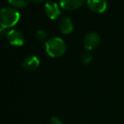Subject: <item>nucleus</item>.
<instances>
[{
    "label": "nucleus",
    "mask_w": 124,
    "mask_h": 124,
    "mask_svg": "<svg viewBox=\"0 0 124 124\" xmlns=\"http://www.w3.org/2000/svg\"><path fill=\"white\" fill-rule=\"evenodd\" d=\"M20 14L15 8L5 7L0 9V26L10 30L20 21Z\"/></svg>",
    "instance_id": "f257e3e1"
},
{
    "label": "nucleus",
    "mask_w": 124,
    "mask_h": 124,
    "mask_svg": "<svg viewBox=\"0 0 124 124\" xmlns=\"http://www.w3.org/2000/svg\"><path fill=\"white\" fill-rule=\"evenodd\" d=\"M46 51L52 57H59L66 52V44L60 37H52L46 41Z\"/></svg>",
    "instance_id": "f03ea898"
},
{
    "label": "nucleus",
    "mask_w": 124,
    "mask_h": 124,
    "mask_svg": "<svg viewBox=\"0 0 124 124\" xmlns=\"http://www.w3.org/2000/svg\"><path fill=\"white\" fill-rule=\"evenodd\" d=\"M101 42V37L99 34L96 32H89L85 36L83 39V45L86 51H91L96 48Z\"/></svg>",
    "instance_id": "7ed1b4c3"
},
{
    "label": "nucleus",
    "mask_w": 124,
    "mask_h": 124,
    "mask_svg": "<svg viewBox=\"0 0 124 124\" xmlns=\"http://www.w3.org/2000/svg\"><path fill=\"white\" fill-rule=\"evenodd\" d=\"M6 39L9 42L10 45L15 46H21L25 42V38L20 31L15 29H10L6 36Z\"/></svg>",
    "instance_id": "20e7f679"
},
{
    "label": "nucleus",
    "mask_w": 124,
    "mask_h": 124,
    "mask_svg": "<svg viewBox=\"0 0 124 124\" xmlns=\"http://www.w3.org/2000/svg\"><path fill=\"white\" fill-rule=\"evenodd\" d=\"M87 6L92 12L102 14L107 9L106 0H87Z\"/></svg>",
    "instance_id": "39448f33"
},
{
    "label": "nucleus",
    "mask_w": 124,
    "mask_h": 124,
    "mask_svg": "<svg viewBox=\"0 0 124 124\" xmlns=\"http://www.w3.org/2000/svg\"><path fill=\"white\" fill-rule=\"evenodd\" d=\"M45 12L46 15L51 20H56L59 17L61 14L60 7L58 6L57 3L53 1H48L45 3Z\"/></svg>",
    "instance_id": "423d86ee"
},
{
    "label": "nucleus",
    "mask_w": 124,
    "mask_h": 124,
    "mask_svg": "<svg viewBox=\"0 0 124 124\" xmlns=\"http://www.w3.org/2000/svg\"><path fill=\"white\" fill-rule=\"evenodd\" d=\"M85 0H59V4L65 10H75L82 6Z\"/></svg>",
    "instance_id": "0eeeda50"
},
{
    "label": "nucleus",
    "mask_w": 124,
    "mask_h": 124,
    "mask_svg": "<svg viewBox=\"0 0 124 124\" xmlns=\"http://www.w3.org/2000/svg\"><path fill=\"white\" fill-rule=\"evenodd\" d=\"M40 60L36 56L31 55L25 58L23 62V68L27 71H34L39 67Z\"/></svg>",
    "instance_id": "6e6552de"
},
{
    "label": "nucleus",
    "mask_w": 124,
    "mask_h": 124,
    "mask_svg": "<svg viewBox=\"0 0 124 124\" xmlns=\"http://www.w3.org/2000/svg\"><path fill=\"white\" fill-rule=\"evenodd\" d=\"M74 24L73 21L71 20L70 18L66 17L61 20V21L59 22V30H60L61 33L64 35H69L74 31Z\"/></svg>",
    "instance_id": "1a4fd4ad"
},
{
    "label": "nucleus",
    "mask_w": 124,
    "mask_h": 124,
    "mask_svg": "<svg viewBox=\"0 0 124 124\" xmlns=\"http://www.w3.org/2000/svg\"><path fill=\"white\" fill-rule=\"evenodd\" d=\"M31 0H8V3L12 5L13 7L17 8H25L29 4Z\"/></svg>",
    "instance_id": "9d476101"
},
{
    "label": "nucleus",
    "mask_w": 124,
    "mask_h": 124,
    "mask_svg": "<svg viewBox=\"0 0 124 124\" xmlns=\"http://www.w3.org/2000/svg\"><path fill=\"white\" fill-rule=\"evenodd\" d=\"M36 39L40 41H46L48 40L47 33L45 31H43V30H39V31H36Z\"/></svg>",
    "instance_id": "9b49d317"
},
{
    "label": "nucleus",
    "mask_w": 124,
    "mask_h": 124,
    "mask_svg": "<svg viewBox=\"0 0 124 124\" xmlns=\"http://www.w3.org/2000/svg\"><path fill=\"white\" fill-rule=\"evenodd\" d=\"M81 60L84 64H89L92 61V56L89 51H85L81 55Z\"/></svg>",
    "instance_id": "f8f14e48"
},
{
    "label": "nucleus",
    "mask_w": 124,
    "mask_h": 124,
    "mask_svg": "<svg viewBox=\"0 0 124 124\" xmlns=\"http://www.w3.org/2000/svg\"><path fill=\"white\" fill-rule=\"evenodd\" d=\"M51 124H62V123L59 118L56 117V116H52L51 118Z\"/></svg>",
    "instance_id": "ddd939ff"
},
{
    "label": "nucleus",
    "mask_w": 124,
    "mask_h": 124,
    "mask_svg": "<svg viewBox=\"0 0 124 124\" xmlns=\"http://www.w3.org/2000/svg\"><path fill=\"white\" fill-rule=\"evenodd\" d=\"M31 1H32L33 3H42V2H44L45 0H31Z\"/></svg>",
    "instance_id": "4468645a"
}]
</instances>
